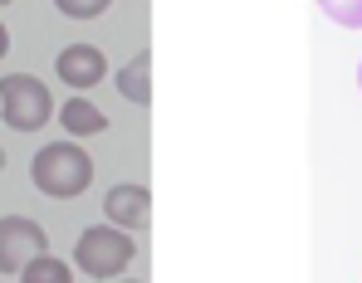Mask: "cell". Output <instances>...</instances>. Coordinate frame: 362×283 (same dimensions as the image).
Wrapping results in <instances>:
<instances>
[{
	"label": "cell",
	"mask_w": 362,
	"mask_h": 283,
	"mask_svg": "<svg viewBox=\"0 0 362 283\" xmlns=\"http://www.w3.org/2000/svg\"><path fill=\"white\" fill-rule=\"evenodd\" d=\"M358 88H362V64H358Z\"/></svg>",
	"instance_id": "5bb4252c"
},
{
	"label": "cell",
	"mask_w": 362,
	"mask_h": 283,
	"mask_svg": "<svg viewBox=\"0 0 362 283\" xmlns=\"http://www.w3.org/2000/svg\"><path fill=\"white\" fill-rule=\"evenodd\" d=\"M318 10L343 30H362V0H318Z\"/></svg>",
	"instance_id": "30bf717a"
},
{
	"label": "cell",
	"mask_w": 362,
	"mask_h": 283,
	"mask_svg": "<svg viewBox=\"0 0 362 283\" xmlns=\"http://www.w3.org/2000/svg\"><path fill=\"white\" fill-rule=\"evenodd\" d=\"M54 68H59V78L69 88H93V83H103V73H108V59L103 49H93V44H64L59 59H54Z\"/></svg>",
	"instance_id": "5b68a950"
},
{
	"label": "cell",
	"mask_w": 362,
	"mask_h": 283,
	"mask_svg": "<svg viewBox=\"0 0 362 283\" xmlns=\"http://www.w3.org/2000/svg\"><path fill=\"white\" fill-rule=\"evenodd\" d=\"M122 283H137V279H122Z\"/></svg>",
	"instance_id": "9a60e30c"
},
{
	"label": "cell",
	"mask_w": 362,
	"mask_h": 283,
	"mask_svg": "<svg viewBox=\"0 0 362 283\" xmlns=\"http://www.w3.org/2000/svg\"><path fill=\"white\" fill-rule=\"evenodd\" d=\"M10 54V30H5V25H0V59Z\"/></svg>",
	"instance_id": "7c38bea8"
},
{
	"label": "cell",
	"mask_w": 362,
	"mask_h": 283,
	"mask_svg": "<svg viewBox=\"0 0 362 283\" xmlns=\"http://www.w3.org/2000/svg\"><path fill=\"white\" fill-rule=\"evenodd\" d=\"M118 88H122V98H127V103L147 108V103H152V59H147V54L127 59V64L118 68Z\"/></svg>",
	"instance_id": "ba28073f"
},
{
	"label": "cell",
	"mask_w": 362,
	"mask_h": 283,
	"mask_svg": "<svg viewBox=\"0 0 362 283\" xmlns=\"http://www.w3.org/2000/svg\"><path fill=\"white\" fill-rule=\"evenodd\" d=\"M132 254H137V244H132V234L118 225H93L78 234V244H74V259H78V269L88 274V279H118L122 269L132 264Z\"/></svg>",
	"instance_id": "3957f363"
},
{
	"label": "cell",
	"mask_w": 362,
	"mask_h": 283,
	"mask_svg": "<svg viewBox=\"0 0 362 283\" xmlns=\"http://www.w3.org/2000/svg\"><path fill=\"white\" fill-rule=\"evenodd\" d=\"M103 210H108V220L118 229H147V215H152V195H147V186H137V181H122L108 191V200H103Z\"/></svg>",
	"instance_id": "8992f818"
},
{
	"label": "cell",
	"mask_w": 362,
	"mask_h": 283,
	"mask_svg": "<svg viewBox=\"0 0 362 283\" xmlns=\"http://www.w3.org/2000/svg\"><path fill=\"white\" fill-rule=\"evenodd\" d=\"M0 5H10V0H0Z\"/></svg>",
	"instance_id": "2e32d148"
},
{
	"label": "cell",
	"mask_w": 362,
	"mask_h": 283,
	"mask_svg": "<svg viewBox=\"0 0 362 283\" xmlns=\"http://www.w3.org/2000/svg\"><path fill=\"white\" fill-rule=\"evenodd\" d=\"M0 171H5V147H0Z\"/></svg>",
	"instance_id": "4fadbf2b"
},
{
	"label": "cell",
	"mask_w": 362,
	"mask_h": 283,
	"mask_svg": "<svg viewBox=\"0 0 362 283\" xmlns=\"http://www.w3.org/2000/svg\"><path fill=\"white\" fill-rule=\"evenodd\" d=\"M0 117L15 132H40L54 117V98H49L45 78H35V73H5L0 78Z\"/></svg>",
	"instance_id": "7a4b0ae2"
},
{
	"label": "cell",
	"mask_w": 362,
	"mask_h": 283,
	"mask_svg": "<svg viewBox=\"0 0 362 283\" xmlns=\"http://www.w3.org/2000/svg\"><path fill=\"white\" fill-rule=\"evenodd\" d=\"M20 283H74V269L45 249L40 259H30V264L20 269Z\"/></svg>",
	"instance_id": "9c48e42d"
},
{
	"label": "cell",
	"mask_w": 362,
	"mask_h": 283,
	"mask_svg": "<svg viewBox=\"0 0 362 283\" xmlns=\"http://www.w3.org/2000/svg\"><path fill=\"white\" fill-rule=\"evenodd\" d=\"M30 181L49 195V200H74L93 186V157L78 142H49L35 152L30 162Z\"/></svg>",
	"instance_id": "6da1fadb"
},
{
	"label": "cell",
	"mask_w": 362,
	"mask_h": 283,
	"mask_svg": "<svg viewBox=\"0 0 362 283\" xmlns=\"http://www.w3.org/2000/svg\"><path fill=\"white\" fill-rule=\"evenodd\" d=\"M45 249H49V239H45L40 220H30V215H0V274H20Z\"/></svg>",
	"instance_id": "277c9868"
},
{
	"label": "cell",
	"mask_w": 362,
	"mask_h": 283,
	"mask_svg": "<svg viewBox=\"0 0 362 283\" xmlns=\"http://www.w3.org/2000/svg\"><path fill=\"white\" fill-rule=\"evenodd\" d=\"M59 122L69 137H98V132H108V117L98 113V103H88V98H69L59 108Z\"/></svg>",
	"instance_id": "52a82bcc"
},
{
	"label": "cell",
	"mask_w": 362,
	"mask_h": 283,
	"mask_svg": "<svg viewBox=\"0 0 362 283\" xmlns=\"http://www.w3.org/2000/svg\"><path fill=\"white\" fill-rule=\"evenodd\" d=\"M108 5H113V0H54V10L69 15V20H98Z\"/></svg>",
	"instance_id": "8fae6325"
}]
</instances>
